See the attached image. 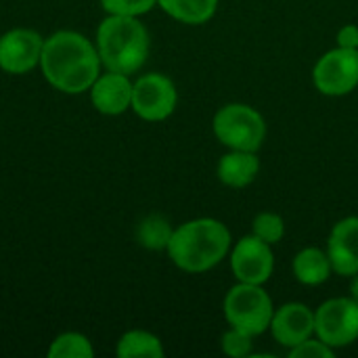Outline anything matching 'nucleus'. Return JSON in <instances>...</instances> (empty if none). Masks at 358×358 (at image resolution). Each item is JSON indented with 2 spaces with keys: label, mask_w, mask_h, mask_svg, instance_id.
Returning a JSON list of instances; mask_svg holds the SVG:
<instances>
[{
  "label": "nucleus",
  "mask_w": 358,
  "mask_h": 358,
  "mask_svg": "<svg viewBox=\"0 0 358 358\" xmlns=\"http://www.w3.org/2000/svg\"><path fill=\"white\" fill-rule=\"evenodd\" d=\"M101 65L96 44L78 31L61 29L44 40L40 57L42 76L59 92L80 94L90 90Z\"/></svg>",
  "instance_id": "obj_1"
},
{
  "label": "nucleus",
  "mask_w": 358,
  "mask_h": 358,
  "mask_svg": "<svg viewBox=\"0 0 358 358\" xmlns=\"http://www.w3.org/2000/svg\"><path fill=\"white\" fill-rule=\"evenodd\" d=\"M233 248L229 227L218 218H193L174 229L168 258L185 273L199 275L216 268Z\"/></svg>",
  "instance_id": "obj_2"
},
{
  "label": "nucleus",
  "mask_w": 358,
  "mask_h": 358,
  "mask_svg": "<svg viewBox=\"0 0 358 358\" xmlns=\"http://www.w3.org/2000/svg\"><path fill=\"white\" fill-rule=\"evenodd\" d=\"M94 44L107 71L130 76L145 65L151 48V38L138 17L107 15L99 23Z\"/></svg>",
  "instance_id": "obj_3"
},
{
  "label": "nucleus",
  "mask_w": 358,
  "mask_h": 358,
  "mask_svg": "<svg viewBox=\"0 0 358 358\" xmlns=\"http://www.w3.org/2000/svg\"><path fill=\"white\" fill-rule=\"evenodd\" d=\"M212 132L227 149L258 153L266 138V122L248 103H227L214 113Z\"/></svg>",
  "instance_id": "obj_4"
},
{
  "label": "nucleus",
  "mask_w": 358,
  "mask_h": 358,
  "mask_svg": "<svg viewBox=\"0 0 358 358\" xmlns=\"http://www.w3.org/2000/svg\"><path fill=\"white\" fill-rule=\"evenodd\" d=\"M222 313L229 327H235L256 338L268 331L275 315V304L264 285L237 281L224 296Z\"/></svg>",
  "instance_id": "obj_5"
},
{
  "label": "nucleus",
  "mask_w": 358,
  "mask_h": 358,
  "mask_svg": "<svg viewBox=\"0 0 358 358\" xmlns=\"http://www.w3.org/2000/svg\"><path fill=\"white\" fill-rule=\"evenodd\" d=\"M315 336L334 350L352 346L358 340V302L348 298H329L315 310Z\"/></svg>",
  "instance_id": "obj_6"
},
{
  "label": "nucleus",
  "mask_w": 358,
  "mask_h": 358,
  "mask_svg": "<svg viewBox=\"0 0 358 358\" xmlns=\"http://www.w3.org/2000/svg\"><path fill=\"white\" fill-rule=\"evenodd\" d=\"M313 84L325 96H346L358 88V50L336 46L319 57Z\"/></svg>",
  "instance_id": "obj_7"
},
{
  "label": "nucleus",
  "mask_w": 358,
  "mask_h": 358,
  "mask_svg": "<svg viewBox=\"0 0 358 358\" xmlns=\"http://www.w3.org/2000/svg\"><path fill=\"white\" fill-rule=\"evenodd\" d=\"M178 105L174 82L159 71H151L132 82V111L145 122L168 120Z\"/></svg>",
  "instance_id": "obj_8"
},
{
  "label": "nucleus",
  "mask_w": 358,
  "mask_h": 358,
  "mask_svg": "<svg viewBox=\"0 0 358 358\" xmlns=\"http://www.w3.org/2000/svg\"><path fill=\"white\" fill-rule=\"evenodd\" d=\"M231 271L239 283L264 285L275 273L273 245L254 233L241 237L231 248Z\"/></svg>",
  "instance_id": "obj_9"
},
{
  "label": "nucleus",
  "mask_w": 358,
  "mask_h": 358,
  "mask_svg": "<svg viewBox=\"0 0 358 358\" xmlns=\"http://www.w3.org/2000/svg\"><path fill=\"white\" fill-rule=\"evenodd\" d=\"M44 38L29 27H15L0 36V69L23 76L40 65Z\"/></svg>",
  "instance_id": "obj_10"
},
{
  "label": "nucleus",
  "mask_w": 358,
  "mask_h": 358,
  "mask_svg": "<svg viewBox=\"0 0 358 358\" xmlns=\"http://www.w3.org/2000/svg\"><path fill=\"white\" fill-rule=\"evenodd\" d=\"M268 331L287 350L315 336V310L302 302H285L275 308Z\"/></svg>",
  "instance_id": "obj_11"
},
{
  "label": "nucleus",
  "mask_w": 358,
  "mask_h": 358,
  "mask_svg": "<svg viewBox=\"0 0 358 358\" xmlns=\"http://www.w3.org/2000/svg\"><path fill=\"white\" fill-rule=\"evenodd\" d=\"M327 256L334 273L355 277L358 273V216L338 220L327 237Z\"/></svg>",
  "instance_id": "obj_12"
},
{
  "label": "nucleus",
  "mask_w": 358,
  "mask_h": 358,
  "mask_svg": "<svg viewBox=\"0 0 358 358\" xmlns=\"http://www.w3.org/2000/svg\"><path fill=\"white\" fill-rule=\"evenodd\" d=\"M90 103L103 115H122L132 107L130 76L107 71L101 73L90 86Z\"/></svg>",
  "instance_id": "obj_13"
},
{
  "label": "nucleus",
  "mask_w": 358,
  "mask_h": 358,
  "mask_svg": "<svg viewBox=\"0 0 358 358\" xmlns=\"http://www.w3.org/2000/svg\"><path fill=\"white\" fill-rule=\"evenodd\" d=\"M260 174V159L256 151H235L229 149L218 159L216 176L229 189H245Z\"/></svg>",
  "instance_id": "obj_14"
},
{
  "label": "nucleus",
  "mask_w": 358,
  "mask_h": 358,
  "mask_svg": "<svg viewBox=\"0 0 358 358\" xmlns=\"http://www.w3.org/2000/svg\"><path fill=\"white\" fill-rule=\"evenodd\" d=\"M292 273H294L296 281L306 287H317V285L327 283L329 277L334 275V266L327 256V250H321L315 245L300 250L294 256Z\"/></svg>",
  "instance_id": "obj_15"
},
{
  "label": "nucleus",
  "mask_w": 358,
  "mask_h": 358,
  "mask_svg": "<svg viewBox=\"0 0 358 358\" xmlns=\"http://www.w3.org/2000/svg\"><path fill=\"white\" fill-rule=\"evenodd\" d=\"M157 4L168 17L185 25H203L218 10V0H157Z\"/></svg>",
  "instance_id": "obj_16"
},
{
  "label": "nucleus",
  "mask_w": 358,
  "mask_h": 358,
  "mask_svg": "<svg viewBox=\"0 0 358 358\" xmlns=\"http://www.w3.org/2000/svg\"><path fill=\"white\" fill-rule=\"evenodd\" d=\"M115 355L120 358H164V344L162 340L143 329L126 331L115 348Z\"/></svg>",
  "instance_id": "obj_17"
},
{
  "label": "nucleus",
  "mask_w": 358,
  "mask_h": 358,
  "mask_svg": "<svg viewBox=\"0 0 358 358\" xmlns=\"http://www.w3.org/2000/svg\"><path fill=\"white\" fill-rule=\"evenodd\" d=\"M172 233L174 229L168 222V218H164L162 214H149L136 227V241L145 250L159 252V250H168Z\"/></svg>",
  "instance_id": "obj_18"
},
{
  "label": "nucleus",
  "mask_w": 358,
  "mask_h": 358,
  "mask_svg": "<svg viewBox=\"0 0 358 358\" xmlns=\"http://www.w3.org/2000/svg\"><path fill=\"white\" fill-rule=\"evenodd\" d=\"M94 350L86 336L67 331L52 340L48 348V358H92Z\"/></svg>",
  "instance_id": "obj_19"
},
{
  "label": "nucleus",
  "mask_w": 358,
  "mask_h": 358,
  "mask_svg": "<svg viewBox=\"0 0 358 358\" xmlns=\"http://www.w3.org/2000/svg\"><path fill=\"white\" fill-rule=\"evenodd\" d=\"M252 233L262 241L277 245L285 237V220L275 212H260L252 220Z\"/></svg>",
  "instance_id": "obj_20"
},
{
  "label": "nucleus",
  "mask_w": 358,
  "mask_h": 358,
  "mask_svg": "<svg viewBox=\"0 0 358 358\" xmlns=\"http://www.w3.org/2000/svg\"><path fill=\"white\" fill-rule=\"evenodd\" d=\"M220 348L227 357L245 358L254 352V338L245 331H239L235 327H229L220 338Z\"/></svg>",
  "instance_id": "obj_21"
},
{
  "label": "nucleus",
  "mask_w": 358,
  "mask_h": 358,
  "mask_svg": "<svg viewBox=\"0 0 358 358\" xmlns=\"http://www.w3.org/2000/svg\"><path fill=\"white\" fill-rule=\"evenodd\" d=\"M157 0H101V6L107 15H124V17H141L149 13Z\"/></svg>",
  "instance_id": "obj_22"
},
{
  "label": "nucleus",
  "mask_w": 358,
  "mask_h": 358,
  "mask_svg": "<svg viewBox=\"0 0 358 358\" xmlns=\"http://www.w3.org/2000/svg\"><path fill=\"white\" fill-rule=\"evenodd\" d=\"M336 350L331 346H327L325 342H321L317 336L304 340L302 344L289 348V358H334Z\"/></svg>",
  "instance_id": "obj_23"
},
{
  "label": "nucleus",
  "mask_w": 358,
  "mask_h": 358,
  "mask_svg": "<svg viewBox=\"0 0 358 358\" xmlns=\"http://www.w3.org/2000/svg\"><path fill=\"white\" fill-rule=\"evenodd\" d=\"M336 42H338V46H342V48H355V50H358V25H355V23L344 25V27L338 31Z\"/></svg>",
  "instance_id": "obj_24"
},
{
  "label": "nucleus",
  "mask_w": 358,
  "mask_h": 358,
  "mask_svg": "<svg viewBox=\"0 0 358 358\" xmlns=\"http://www.w3.org/2000/svg\"><path fill=\"white\" fill-rule=\"evenodd\" d=\"M350 279H352V281H350V296L358 302V273L355 277H350Z\"/></svg>",
  "instance_id": "obj_25"
}]
</instances>
